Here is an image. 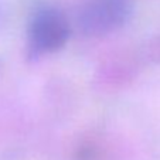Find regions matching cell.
Instances as JSON below:
<instances>
[{
    "instance_id": "obj_1",
    "label": "cell",
    "mask_w": 160,
    "mask_h": 160,
    "mask_svg": "<svg viewBox=\"0 0 160 160\" xmlns=\"http://www.w3.org/2000/svg\"><path fill=\"white\" fill-rule=\"evenodd\" d=\"M68 37V20L57 7L41 6L33 13L28 24V48L33 55L57 51L64 47Z\"/></svg>"
},
{
    "instance_id": "obj_2",
    "label": "cell",
    "mask_w": 160,
    "mask_h": 160,
    "mask_svg": "<svg viewBox=\"0 0 160 160\" xmlns=\"http://www.w3.org/2000/svg\"><path fill=\"white\" fill-rule=\"evenodd\" d=\"M132 12V0H88L78 16L87 34H103L122 26Z\"/></svg>"
}]
</instances>
